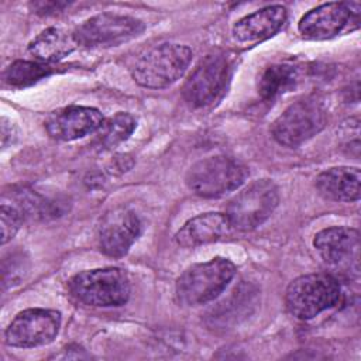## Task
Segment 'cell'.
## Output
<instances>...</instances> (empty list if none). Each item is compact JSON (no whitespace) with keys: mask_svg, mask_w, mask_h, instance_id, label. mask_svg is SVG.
Listing matches in <instances>:
<instances>
[{"mask_svg":"<svg viewBox=\"0 0 361 361\" xmlns=\"http://www.w3.org/2000/svg\"><path fill=\"white\" fill-rule=\"evenodd\" d=\"M235 275V265L221 257L199 262L176 279L175 296L183 306H200L214 300L231 282Z\"/></svg>","mask_w":361,"mask_h":361,"instance_id":"1","label":"cell"},{"mask_svg":"<svg viewBox=\"0 0 361 361\" xmlns=\"http://www.w3.org/2000/svg\"><path fill=\"white\" fill-rule=\"evenodd\" d=\"M192 51L180 44H159L145 51L131 69L133 79L142 87L162 89L175 83L186 71Z\"/></svg>","mask_w":361,"mask_h":361,"instance_id":"2","label":"cell"},{"mask_svg":"<svg viewBox=\"0 0 361 361\" xmlns=\"http://www.w3.org/2000/svg\"><path fill=\"white\" fill-rule=\"evenodd\" d=\"M248 175L240 161L213 155L195 162L186 172V186L200 197H220L240 188Z\"/></svg>","mask_w":361,"mask_h":361,"instance_id":"3","label":"cell"},{"mask_svg":"<svg viewBox=\"0 0 361 361\" xmlns=\"http://www.w3.org/2000/svg\"><path fill=\"white\" fill-rule=\"evenodd\" d=\"M341 296L337 279L329 274H307L293 279L285 293V303L290 314L309 320L336 306Z\"/></svg>","mask_w":361,"mask_h":361,"instance_id":"4","label":"cell"},{"mask_svg":"<svg viewBox=\"0 0 361 361\" xmlns=\"http://www.w3.org/2000/svg\"><path fill=\"white\" fill-rule=\"evenodd\" d=\"M69 290L89 306H121L130 298V281L120 268H97L76 274L69 281Z\"/></svg>","mask_w":361,"mask_h":361,"instance_id":"5","label":"cell"},{"mask_svg":"<svg viewBox=\"0 0 361 361\" xmlns=\"http://www.w3.org/2000/svg\"><path fill=\"white\" fill-rule=\"evenodd\" d=\"M327 109L317 97H305L290 104L271 126L272 137L285 147H299L327 124Z\"/></svg>","mask_w":361,"mask_h":361,"instance_id":"6","label":"cell"},{"mask_svg":"<svg viewBox=\"0 0 361 361\" xmlns=\"http://www.w3.org/2000/svg\"><path fill=\"white\" fill-rule=\"evenodd\" d=\"M279 202L276 185L269 179H258L238 192L227 204L226 216L237 231L259 227L274 213Z\"/></svg>","mask_w":361,"mask_h":361,"instance_id":"7","label":"cell"},{"mask_svg":"<svg viewBox=\"0 0 361 361\" xmlns=\"http://www.w3.org/2000/svg\"><path fill=\"white\" fill-rule=\"evenodd\" d=\"M230 76L231 65L227 56L221 54L207 55L183 83L182 94L193 107L209 106L223 94Z\"/></svg>","mask_w":361,"mask_h":361,"instance_id":"8","label":"cell"},{"mask_svg":"<svg viewBox=\"0 0 361 361\" xmlns=\"http://www.w3.org/2000/svg\"><path fill=\"white\" fill-rule=\"evenodd\" d=\"M144 31V24L138 18L114 13H102L87 18L75 31L78 45L86 48L116 47Z\"/></svg>","mask_w":361,"mask_h":361,"instance_id":"9","label":"cell"},{"mask_svg":"<svg viewBox=\"0 0 361 361\" xmlns=\"http://www.w3.org/2000/svg\"><path fill=\"white\" fill-rule=\"evenodd\" d=\"M313 245L324 264L348 276L360 271V233L351 227L334 226L320 230Z\"/></svg>","mask_w":361,"mask_h":361,"instance_id":"10","label":"cell"},{"mask_svg":"<svg viewBox=\"0 0 361 361\" xmlns=\"http://www.w3.org/2000/svg\"><path fill=\"white\" fill-rule=\"evenodd\" d=\"M360 3L333 1L307 11L299 21V32L309 39H329L347 28H357Z\"/></svg>","mask_w":361,"mask_h":361,"instance_id":"11","label":"cell"},{"mask_svg":"<svg viewBox=\"0 0 361 361\" xmlns=\"http://www.w3.org/2000/svg\"><path fill=\"white\" fill-rule=\"evenodd\" d=\"M61 327V313L51 309H27L20 312L4 331L11 347L30 348L54 341Z\"/></svg>","mask_w":361,"mask_h":361,"instance_id":"12","label":"cell"},{"mask_svg":"<svg viewBox=\"0 0 361 361\" xmlns=\"http://www.w3.org/2000/svg\"><path fill=\"white\" fill-rule=\"evenodd\" d=\"M141 233L137 214L127 207H114L100 220L97 238L100 251L109 257L120 258L128 252Z\"/></svg>","mask_w":361,"mask_h":361,"instance_id":"13","label":"cell"},{"mask_svg":"<svg viewBox=\"0 0 361 361\" xmlns=\"http://www.w3.org/2000/svg\"><path fill=\"white\" fill-rule=\"evenodd\" d=\"M104 118L97 109L68 106L52 111L47 121V133L58 141H73L100 128Z\"/></svg>","mask_w":361,"mask_h":361,"instance_id":"14","label":"cell"},{"mask_svg":"<svg viewBox=\"0 0 361 361\" xmlns=\"http://www.w3.org/2000/svg\"><path fill=\"white\" fill-rule=\"evenodd\" d=\"M234 231L226 213L207 212L188 220L175 234V241L185 248H192L227 238Z\"/></svg>","mask_w":361,"mask_h":361,"instance_id":"15","label":"cell"},{"mask_svg":"<svg viewBox=\"0 0 361 361\" xmlns=\"http://www.w3.org/2000/svg\"><path fill=\"white\" fill-rule=\"evenodd\" d=\"M286 16L283 6L264 7L238 20L233 27V37L240 44H257L278 32Z\"/></svg>","mask_w":361,"mask_h":361,"instance_id":"16","label":"cell"},{"mask_svg":"<svg viewBox=\"0 0 361 361\" xmlns=\"http://www.w3.org/2000/svg\"><path fill=\"white\" fill-rule=\"evenodd\" d=\"M317 192L331 202H357L361 195V172L357 166H334L316 178Z\"/></svg>","mask_w":361,"mask_h":361,"instance_id":"17","label":"cell"},{"mask_svg":"<svg viewBox=\"0 0 361 361\" xmlns=\"http://www.w3.org/2000/svg\"><path fill=\"white\" fill-rule=\"evenodd\" d=\"M73 32L51 27L39 32L28 45V51L42 62H56L76 49Z\"/></svg>","mask_w":361,"mask_h":361,"instance_id":"18","label":"cell"},{"mask_svg":"<svg viewBox=\"0 0 361 361\" xmlns=\"http://www.w3.org/2000/svg\"><path fill=\"white\" fill-rule=\"evenodd\" d=\"M299 82V69L289 63L267 66L258 79V93L264 100H274L292 90Z\"/></svg>","mask_w":361,"mask_h":361,"instance_id":"19","label":"cell"},{"mask_svg":"<svg viewBox=\"0 0 361 361\" xmlns=\"http://www.w3.org/2000/svg\"><path fill=\"white\" fill-rule=\"evenodd\" d=\"M135 118L124 111H118L114 116L103 121L97 130V144L104 149H111L126 141L135 130Z\"/></svg>","mask_w":361,"mask_h":361,"instance_id":"20","label":"cell"},{"mask_svg":"<svg viewBox=\"0 0 361 361\" xmlns=\"http://www.w3.org/2000/svg\"><path fill=\"white\" fill-rule=\"evenodd\" d=\"M52 73V68L45 63L30 62V61H16L3 73V79L7 85L13 87H25L39 79L47 78Z\"/></svg>","mask_w":361,"mask_h":361,"instance_id":"21","label":"cell"},{"mask_svg":"<svg viewBox=\"0 0 361 361\" xmlns=\"http://www.w3.org/2000/svg\"><path fill=\"white\" fill-rule=\"evenodd\" d=\"M27 258L23 252H11V261L8 264L7 259H3V288L6 289L8 285L20 283L27 272Z\"/></svg>","mask_w":361,"mask_h":361,"instance_id":"22","label":"cell"},{"mask_svg":"<svg viewBox=\"0 0 361 361\" xmlns=\"http://www.w3.org/2000/svg\"><path fill=\"white\" fill-rule=\"evenodd\" d=\"M23 213L13 207L3 204L0 209V226H1V244L4 245L7 241H10L16 233L18 231L21 221H23Z\"/></svg>","mask_w":361,"mask_h":361,"instance_id":"23","label":"cell"}]
</instances>
